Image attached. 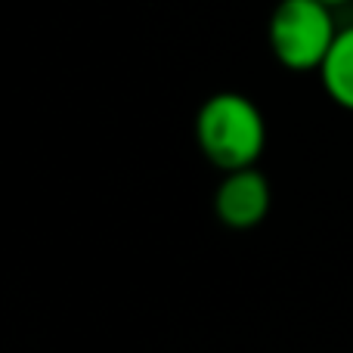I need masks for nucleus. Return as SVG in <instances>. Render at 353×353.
Masks as SVG:
<instances>
[{
	"mask_svg": "<svg viewBox=\"0 0 353 353\" xmlns=\"http://www.w3.org/2000/svg\"><path fill=\"white\" fill-rule=\"evenodd\" d=\"M195 143L201 155L220 171L254 168L267 146V124L254 99L245 93H214L195 115Z\"/></svg>",
	"mask_w": 353,
	"mask_h": 353,
	"instance_id": "obj_1",
	"label": "nucleus"
},
{
	"mask_svg": "<svg viewBox=\"0 0 353 353\" xmlns=\"http://www.w3.org/2000/svg\"><path fill=\"white\" fill-rule=\"evenodd\" d=\"M270 50L288 72H319L338 37L332 6L323 0H279L270 16Z\"/></svg>",
	"mask_w": 353,
	"mask_h": 353,
	"instance_id": "obj_2",
	"label": "nucleus"
},
{
	"mask_svg": "<svg viewBox=\"0 0 353 353\" xmlns=\"http://www.w3.org/2000/svg\"><path fill=\"white\" fill-rule=\"evenodd\" d=\"M273 192L270 183L257 168H239L226 171L220 186L214 189V214L230 230H254L270 214Z\"/></svg>",
	"mask_w": 353,
	"mask_h": 353,
	"instance_id": "obj_3",
	"label": "nucleus"
},
{
	"mask_svg": "<svg viewBox=\"0 0 353 353\" xmlns=\"http://www.w3.org/2000/svg\"><path fill=\"white\" fill-rule=\"evenodd\" d=\"M319 78H323V87L332 103L353 112V25L338 31L329 56L319 65Z\"/></svg>",
	"mask_w": 353,
	"mask_h": 353,
	"instance_id": "obj_4",
	"label": "nucleus"
},
{
	"mask_svg": "<svg viewBox=\"0 0 353 353\" xmlns=\"http://www.w3.org/2000/svg\"><path fill=\"white\" fill-rule=\"evenodd\" d=\"M325 6H332V10H335V6H344V3H350V0H323Z\"/></svg>",
	"mask_w": 353,
	"mask_h": 353,
	"instance_id": "obj_5",
	"label": "nucleus"
}]
</instances>
